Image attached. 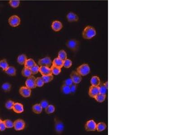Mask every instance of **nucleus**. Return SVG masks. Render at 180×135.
<instances>
[{"mask_svg":"<svg viewBox=\"0 0 180 135\" xmlns=\"http://www.w3.org/2000/svg\"><path fill=\"white\" fill-rule=\"evenodd\" d=\"M96 35V31L93 27L88 26L84 29L83 32V37L84 39H90Z\"/></svg>","mask_w":180,"mask_h":135,"instance_id":"1","label":"nucleus"},{"mask_svg":"<svg viewBox=\"0 0 180 135\" xmlns=\"http://www.w3.org/2000/svg\"><path fill=\"white\" fill-rule=\"evenodd\" d=\"M77 72L81 76H86L90 72V68L88 64H82L77 68Z\"/></svg>","mask_w":180,"mask_h":135,"instance_id":"2","label":"nucleus"},{"mask_svg":"<svg viewBox=\"0 0 180 135\" xmlns=\"http://www.w3.org/2000/svg\"><path fill=\"white\" fill-rule=\"evenodd\" d=\"M79 42L76 40L75 39H71L68 40L66 46L69 49H70L72 51H77V49L79 47Z\"/></svg>","mask_w":180,"mask_h":135,"instance_id":"3","label":"nucleus"},{"mask_svg":"<svg viewBox=\"0 0 180 135\" xmlns=\"http://www.w3.org/2000/svg\"><path fill=\"white\" fill-rule=\"evenodd\" d=\"M25 127V123L24 120L18 119L15 120L14 123V127L16 131H21L24 130Z\"/></svg>","mask_w":180,"mask_h":135,"instance_id":"4","label":"nucleus"},{"mask_svg":"<svg viewBox=\"0 0 180 135\" xmlns=\"http://www.w3.org/2000/svg\"><path fill=\"white\" fill-rule=\"evenodd\" d=\"M9 23L12 27H17L20 24V19L17 15H13L9 19Z\"/></svg>","mask_w":180,"mask_h":135,"instance_id":"5","label":"nucleus"},{"mask_svg":"<svg viewBox=\"0 0 180 135\" xmlns=\"http://www.w3.org/2000/svg\"><path fill=\"white\" fill-rule=\"evenodd\" d=\"M96 123L93 120H90L88 121L86 123L85 128L86 131H95L96 130Z\"/></svg>","mask_w":180,"mask_h":135,"instance_id":"6","label":"nucleus"},{"mask_svg":"<svg viewBox=\"0 0 180 135\" xmlns=\"http://www.w3.org/2000/svg\"><path fill=\"white\" fill-rule=\"evenodd\" d=\"M70 78L74 84H79L81 82L82 78V76L77 73V71H73L70 74Z\"/></svg>","mask_w":180,"mask_h":135,"instance_id":"7","label":"nucleus"},{"mask_svg":"<svg viewBox=\"0 0 180 135\" xmlns=\"http://www.w3.org/2000/svg\"><path fill=\"white\" fill-rule=\"evenodd\" d=\"M36 78L34 76H31L28 78L26 81V86L30 89H34L36 87L35 84Z\"/></svg>","mask_w":180,"mask_h":135,"instance_id":"8","label":"nucleus"},{"mask_svg":"<svg viewBox=\"0 0 180 135\" xmlns=\"http://www.w3.org/2000/svg\"><path fill=\"white\" fill-rule=\"evenodd\" d=\"M19 93L23 97L27 98L30 97L31 95V89L27 86H23L19 89Z\"/></svg>","mask_w":180,"mask_h":135,"instance_id":"9","label":"nucleus"},{"mask_svg":"<svg viewBox=\"0 0 180 135\" xmlns=\"http://www.w3.org/2000/svg\"><path fill=\"white\" fill-rule=\"evenodd\" d=\"M38 64L40 66H46L50 67L52 65V61L50 58L46 57L39 60Z\"/></svg>","mask_w":180,"mask_h":135,"instance_id":"10","label":"nucleus"},{"mask_svg":"<svg viewBox=\"0 0 180 135\" xmlns=\"http://www.w3.org/2000/svg\"><path fill=\"white\" fill-rule=\"evenodd\" d=\"M99 93V86H91L89 90V95L91 98H94Z\"/></svg>","mask_w":180,"mask_h":135,"instance_id":"11","label":"nucleus"},{"mask_svg":"<svg viewBox=\"0 0 180 135\" xmlns=\"http://www.w3.org/2000/svg\"><path fill=\"white\" fill-rule=\"evenodd\" d=\"M39 72L42 76H46L52 74L51 68L46 66H40V67L39 68Z\"/></svg>","mask_w":180,"mask_h":135,"instance_id":"12","label":"nucleus"},{"mask_svg":"<svg viewBox=\"0 0 180 135\" xmlns=\"http://www.w3.org/2000/svg\"><path fill=\"white\" fill-rule=\"evenodd\" d=\"M63 25L61 22L58 20H55L51 24L52 29L55 32H59L62 29Z\"/></svg>","mask_w":180,"mask_h":135,"instance_id":"13","label":"nucleus"},{"mask_svg":"<svg viewBox=\"0 0 180 135\" xmlns=\"http://www.w3.org/2000/svg\"><path fill=\"white\" fill-rule=\"evenodd\" d=\"M12 110L15 113H23L24 111V106L22 104L19 103H15Z\"/></svg>","mask_w":180,"mask_h":135,"instance_id":"14","label":"nucleus"},{"mask_svg":"<svg viewBox=\"0 0 180 135\" xmlns=\"http://www.w3.org/2000/svg\"><path fill=\"white\" fill-rule=\"evenodd\" d=\"M64 126L61 122L58 119H55V129L58 133H61L64 130Z\"/></svg>","mask_w":180,"mask_h":135,"instance_id":"15","label":"nucleus"},{"mask_svg":"<svg viewBox=\"0 0 180 135\" xmlns=\"http://www.w3.org/2000/svg\"><path fill=\"white\" fill-rule=\"evenodd\" d=\"M67 18L68 21L70 22L77 21L78 20V17L77 15L72 12H70L68 14Z\"/></svg>","mask_w":180,"mask_h":135,"instance_id":"16","label":"nucleus"},{"mask_svg":"<svg viewBox=\"0 0 180 135\" xmlns=\"http://www.w3.org/2000/svg\"><path fill=\"white\" fill-rule=\"evenodd\" d=\"M91 83L92 86H99L101 84V80L98 76H93L91 78Z\"/></svg>","mask_w":180,"mask_h":135,"instance_id":"17","label":"nucleus"},{"mask_svg":"<svg viewBox=\"0 0 180 135\" xmlns=\"http://www.w3.org/2000/svg\"><path fill=\"white\" fill-rule=\"evenodd\" d=\"M52 64L57 67L61 69L63 67L64 65V61L62 59H59V58H56L54 59L52 62Z\"/></svg>","mask_w":180,"mask_h":135,"instance_id":"18","label":"nucleus"},{"mask_svg":"<svg viewBox=\"0 0 180 135\" xmlns=\"http://www.w3.org/2000/svg\"><path fill=\"white\" fill-rule=\"evenodd\" d=\"M5 72L7 74L11 76H15L16 73V71L15 68L13 66H9Z\"/></svg>","mask_w":180,"mask_h":135,"instance_id":"19","label":"nucleus"},{"mask_svg":"<svg viewBox=\"0 0 180 135\" xmlns=\"http://www.w3.org/2000/svg\"><path fill=\"white\" fill-rule=\"evenodd\" d=\"M32 111L36 114H39L41 113L42 111V107L41 106L40 104H37L34 105L32 107Z\"/></svg>","mask_w":180,"mask_h":135,"instance_id":"20","label":"nucleus"},{"mask_svg":"<svg viewBox=\"0 0 180 135\" xmlns=\"http://www.w3.org/2000/svg\"><path fill=\"white\" fill-rule=\"evenodd\" d=\"M106 98V94H103L101 93H99L97 95L94 97V99L96 101L99 103L103 102L105 100Z\"/></svg>","mask_w":180,"mask_h":135,"instance_id":"21","label":"nucleus"},{"mask_svg":"<svg viewBox=\"0 0 180 135\" xmlns=\"http://www.w3.org/2000/svg\"><path fill=\"white\" fill-rule=\"evenodd\" d=\"M24 67L29 69H31V68H32L33 66H35L36 65L35 62L34 61V59H27V60L26 61L25 63L24 64Z\"/></svg>","mask_w":180,"mask_h":135,"instance_id":"22","label":"nucleus"},{"mask_svg":"<svg viewBox=\"0 0 180 135\" xmlns=\"http://www.w3.org/2000/svg\"><path fill=\"white\" fill-rule=\"evenodd\" d=\"M22 75L24 77L27 78H29L30 76H32V73L30 69L24 67L22 70Z\"/></svg>","mask_w":180,"mask_h":135,"instance_id":"23","label":"nucleus"},{"mask_svg":"<svg viewBox=\"0 0 180 135\" xmlns=\"http://www.w3.org/2000/svg\"><path fill=\"white\" fill-rule=\"evenodd\" d=\"M107 125L105 123L103 122H100L96 125V130L98 132H102L106 129Z\"/></svg>","mask_w":180,"mask_h":135,"instance_id":"24","label":"nucleus"},{"mask_svg":"<svg viewBox=\"0 0 180 135\" xmlns=\"http://www.w3.org/2000/svg\"><path fill=\"white\" fill-rule=\"evenodd\" d=\"M27 56L25 55H21L18 56L17 58V62L19 64L21 65H24L26 61L27 60Z\"/></svg>","mask_w":180,"mask_h":135,"instance_id":"25","label":"nucleus"},{"mask_svg":"<svg viewBox=\"0 0 180 135\" xmlns=\"http://www.w3.org/2000/svg\"><path fill=\"white\" fill-rule=\"evenodd\" d=\"M51 69L52 71V74L55 75H57L61 73V68L55 66L53 64L51 66Z\"/></svg>","mask_w":180,"mask_h":135,"instance_id":"26","label":"nucleus"},{"mask_svg":"<svg viewBox=\"0 0 180 135\" xmlns=\"http://www.w3.org/2000/svg\"><path fill=\"white\" fill-rule=\"evenodd\" d=\"M59 59L64 61L67 59V55L64 50H61L58 53V57Z\"/></svg>","mask_w":180,"mask_h":135,"instance_id":"27","label":"nucleus"},{"mask_svg":"<svg viewBox=\"0 0 180 135\" xmlns=\"http://www.w3.org/2000/svg\"><path fill=\"white\" fill-rule=\"evenodd\" d=\"M8 67L9 64L6 59H4L0 60V68H1L3 71H5Z\"/></svg>","mask_w":180,"mask_h":135,"instance_id":"28","label":"nucleus"},{"mask_svg":"<svg viewBox=\"0 0 180 135\" xmlns=\"http://www.w3.org/2000/svg\"><path fill=\"white\" fill-rule=\"evenodd\" d=\"M45 83L42 77H38L36 78L35 84L37 87H42Z\"/></svg>","mask_w":180,"mask_h":135,"instance_id":"29","label":"nucleus"},{"mask_svg":"<svg viewBox=\"0 0 180 135\" xmlns=\"http://www.w3.org/2000/svg\"><path fill=\"white\" fill-rule=\"evenodd\" d=\"M55 111V107L53 105H48L45 108V113H47V114H51V113H53Z\"/></svg>","mask_w":180,"mask_h":135,"instance_id":"30","label":"nucleus"},{"mask_svg":"<svg viewBox=\"0 0 180 135\" xmlns=\"http://www.w3.org/2000/svg\"><path fill=\"white\" fill-rule=\"evenodd\" d=\"M42 78L44 81V83H47L53 80L54 78V77L52 74V75H46V76H42Z\"/></svg>","mask_w":180,"mask_h":135,"instance_id":"31","label":"nucleus"},{"mask_svg":"<svg viewBox=\"0 0 180 135\" xmlns=\"http://www.w3.org/2000/svg\"><path fill=\"white\" fill-rule=\"evenodd\" d=\"M61 90L65 94H69L71 92V89L70 86H67L63 84L61 88Z\"/></svg>","mask_w":180,"mask_h":135,"instance_id":"32","label":"nucleus"},{"mask_svg":"<svg viewBox=\"0 0 180 135\" xmlns=\"http://www.w3.org/2000/svg\"><path fill=\"white\" fill-rule=\"evenodd\" d=\"M9 3L12 7L16 8L19 5L20 1L18 0H11L9 2Z\"/></svg>","mask_w":180,"mask_h":135,"instance_id":"33","label":"nucleus"},{"mask_svg":"<svg viewBox=\"0 0 180 135\" xmlns=\"http://www.w3.org/2000/svg\"><path fill=\"white\" fill-rule=\"evenodd\" d=\"M11 87V86L9 83H4L2 85V89L4 91H6V92L10 91Z\"/></svg>","mask_w":180,"mask_h":135,"instance_id":"34","label":"nucleus"},{"mask_svg":"<svg viewBox=\"0 0 180 135\" xmlns=\"http://www.w3.org/2000/svg\"><path fill=\"white\" fill-rule=\"evenodd\" d=\"M99 87V93L103 94H106L108 88L106 87L104 84L102 85L100 84Z\"/></svg>","mask_w":180,"mask_h":135,"instance_id":"35","label":"nucleus"},{"mask_svg":"<svg viewBox=\"0 0 180 135\" xmlns=\"http://www.w3.org/2000/svg\"><path fill=\"white\" fill-rule=\"evenodd\" d=\"M72 65V62L71 60L69 59H66L64 61V65L63 66L65 68L68 69L70 67H71V66Z\"/></svg>","mask_w":180,"mask_h":135,"instance_id":"36","label":"nucleus"},{"mask_svg":"<svg viewBox=\"0 0 180 135\" xmlns=\"http://www.w3.org/2000/svg\"><path fill=\"white\" fill-rule=\"evenodd\" d=\"M5 124L6 128H11L14 127V123L11 120L9 119H6L4 121Z\"/></svg>","mask_w":180,"mask_h":135,"instance_id":"37","label":"nucleus"},{"mask_svg":"<svg viewBox=\"0 0 180 135\" xmlns=\"http://www.w3.org/2000/svg\"><path fill=\"white\" fill-rule=\"evenodd\" d=\"M14 102L12 100H8L7 101L6 103H5V106L6 108L8 110H11L13 108L14 105Z\"/></svg>","mask_w":180,"mask_h":135,"instance_id":"38","label":"nucleus"},{"mask_svg":"<svg viewBox=\"0 0 180 135\" xmlns=\"http://www.w3.org/2000/svg\"><path fill=\"white\" fill-rule=\"evenodd\" d=\"M39 67L37 65H35V66H33L32 68H31L30 69L32 71V73L33 75L37 74L39 72Z\"/></svg>","mask_w":180,"mask_h":135,"instance_id":"39","label":"nucleus"},{"mask_svg":"<svg viewBox=\"0 0 180 135\" xmlns=\"http://www.w3.org/2000/svg\"><path fill=\"white\" fill-rule=\"evenodd\" d=\"M73 83H74L71 78H69L68 79L65 80L64 82V84L69 86H70Z\"/></svg>","mask_w":180,"mask_h":135,"instance_id":"40","label":"nucleus"},{"mask_svg":"<svg viewBox=\"0 0 180 135\" xmlns=\"http://www.w3.org/2000/svg\"><path fill=\"white\" fill-rule=\"evenodd\" d=\"M40 104L41 105V106L42 107V109H43V108L45 109L49 105L48 102L45 100H43L42 101H41Z\"/></svg>","mask_w":180,"mask_h":135,"instance_id":"41","label":"nucleus"},{"mask_svg":"<svg viewBox=\"0 0 180 135\" xmlns=\"http://www.w3.org/2000/svg\"><path fill=\"white\" fill-rule=\"evenodd\" d=\"M6 127H5V124L4 122L2 121L0 123V131H4L5 130Z\"/></svg>","mask_w":180,"mask_h":135,"instance_id":"42","label":"nucleus"},{"mask_svg":"<svg viewBox=\"0 0 180 135\" xmlns=\"http://www.w3.org/2000/svg\"><path fill=\"white\" fill-rule=\"evenodd\" d=\"M70 89H71V92H74L76 91V88H77L76 84L73 83L72 85L70 86Z\"/></svg>","mask_w":180,"mask_h":135,"instance_id":"43","label":"nucleus"},{"mask_svg":"<svg viewBox=\"0 0 180 135\" xmlns=\"http://www.w3.org/2000/svg\"><path fill=\"white\" fill-rule=\"evenodd\" d=\"M104 85L105 86H106V87L108 88V82H107L106 83H104Z\"/></svg>","mask_w":180,"mask_h":135,"instance_id":"44","label":"nucleus"},{"mask_svg":"<svg viewBox=\"0 0 180 135\" xmlns=\"http://www.w3.org/2000/svg\"><path fill=\"white\" fill-rule=\"evenodd\" d=\"M2 120H1V119H0V123H1V122H2Z\"/></svg>","mask_w":180,"mask_h":135,"instance_id":"45","label":"nucleus"}]
</instances>
